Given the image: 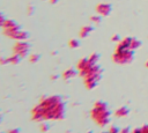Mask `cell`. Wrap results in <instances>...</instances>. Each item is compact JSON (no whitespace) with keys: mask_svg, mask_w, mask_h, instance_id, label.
Here are the masks:
<instances>
[{"mask_svg":"<svg viewBox=\"0 0 148 133\" xmlns=\"http://www.w3.org/2000/svg\"><path fill=\"white\" fill-rule=\"evenodd\" d=\"M66 116V104L61 96H46L31 110V119L38 123L46 120H61Z\"/></svg>","mask_w":148,"mask_h":133,"instance_id":"6da1fadb","label":"cell"},{"mask_svg":"<svg viewBox=\"0 0 148 133\" xmlns=\"http://www.w3.org/2000/svg\"><path fill=\"white\" fill-rule=\"evenodd\" d=\"M90 117L99 127L106 126L111 119V111L108 103L104 101H97L90 111Z\"/></svg>","mask_w":148,"mask_h":133,"instance_id":"7a4b0ae2","label":"cell"},{"mask_svg":"<svg viewBox=\"0 0 148 133\" xmlns=\"http://www.w3.org/2000/svg\"><path fill=\"white\" fill-rule=\"evenodd\" d=\"M80 76L83 80L84 87L87 89H94L97 87L102 79V68L98 64H92L87 71L80 74Z\"/></svg>","mask_w":148,"mask_h":133,"instance_id":"3957f363","label":"cell"},{"mask_svg":"<svg viewBox=\"0 0 148 133\" xmlns=\"http://www.w3.org/2000/svg\"><path fill=\"white\" fill-rule=\"evenodd\" d=\"M134 59V51L130 49H120L116 47L114 53L112 54V60L119 65H126L132 62Z\"/></svg>","mask_w":148,"mask_h":133,"instance_id":"277c9868","label":"cell"},{"mask_svg":"<svg viewBox=\"0 0 148 133\" xmlns=\"http://www.w3.org/2000/svg\"><path fill=\"white\" fill-rule=\"evenodd\" d=\"M30 49H31V45H30L29 42H27V40H17L13 46V53L18 54L20 57L24 58V57H27L29 54Z\"/></svg>","mask_w":148,"mask_h":133,"instance_id":"5b68a950","label":"cell"},{"mask_svg":"<svg viewBox=\"0 0 148 133\" xmlns=\"http://www.w3.org/2000/svg\"><path fill=\"white\" fill-rule=\"evenodd\" d=\"M3 35L14 39V40H27L29 38V34L24 30H22L21 28L20 29H15V30H12V31H3Z\"/></svg>","mask_w":148,"mask_h":133,"instance_id":"8992f818","label":"cell"},{"mask_svg":"<svg viewBox=\"0 0 148 133\" xmlns=\"http://www.w3.org/2000/svg\"><path fill=\"white\" fill-rule=\"evenodd\" d=\"M112 12V6L111 3H106V2H101L96 6V14H98L99 16H108L110 15Z\"/></svg>","mask_w":148,"mask_h":133,"instance_id":"52a82bcc","label":"cell"},{"mask_svg":"<svg viewBox=\"0 0 148 133\" xmlns=\"http://www.w3.org/2000/svg\"><path fill=\"white\" fill-rule=\"evenodd\" d=\"M2 32L3 31H12V30H15V29H20V24L14 21V20H10V19H6L5 23L2 24Z\"/></svg>","mask_w":148,"mask_h":133,"instance_id":"ba28073f","label":"cell"},{"mask_svg":"<svg viewBox=\"0 0 148 133\" xmlns=\"http://www.w3.org/2000/svg\"><path fill=\"white\" fill-rule=\"evenodd\" d=\"M77 74H79V72H77L76 68H67L62 73V79L66 80V81H68V80H72L73 77H75Z\"/></svg>","mask_w":148,"mask_h":133,"instance_id":"9c48e42d","label":"cell"},{"mask_svg":"<svg viewBox=\"0 0 148 133\" xmlns=\"http://www.w3.org/2000/svg\"><path fill=\"white\" fill-rule=\"evenodd\" d=\"M128 113H130V108L126 105H121L114 111V116L118 118H124V117L128 116Z\"/></svg>","mask_w":148,"mask_h":133,"instance_id":"30bf717a","label":"cell"},{"mask_svg":"<svg viewBox=\"0 0 148 133\" xmlns=\"http://www.w3.org/2000/svg\"><path fill=\"white\" fill-rule=\"evenodd\" d=\"M92 31H94V27L92 25H84V27L81 28V30L79 32V36L81 38H87Z\"/></svg>","mask_w":148,"mask_h":133,"instance_id":"8fae6325","label":"cell"},{"mask_svg":"<svg viewBox=\"0 0 148 133\" xmlns=\"http://www.w3.org/2000/svg\"><path fill=\"white\" fill-rule=\"evenodd\" d=\"M22 59H23L22 57H20L18 54H15V53H13L12 56L8 57V61H9V64H13V65H17V64H20Z\"/></svg>","mask_w":148,"mask_h":133,"instance_id":"7c38bea8","label":"cell"},{"mask_svg":"<svg viewBox=\"0 0 148 133\" xmlns=\"http://www.w3.org/2000/svg\"><path fill=\"white\" fill-rule=\"evenodd\" d=\"M140 46H141V40H140V39H138V38H135V37H132L130 49H131V50H133V51H135V50H138Z\"/></svg>","mask_w":148,"mask_h":133,"instance_id":"4fadbf2b","label":"cell"},{"mask_svg":"<svg viewBox=\"0 0 148 133\" xmlns=\"http://www.w3.org/2000/svg\"><path fill=\"white\" fill-rule=\"evenodd\" d=\"M80 40L79 39H76V38H73V39H69V42H68V46L71 47V49H77L79 46H80Z\"/></svg>","mask_w":148,"mask_h":133,"instance_id":"5bb4252c","label":"cell"},{"mask_svg":"<svg viewBox=\"0 0 148 133\" xmlns=\"http://www.w3.org/2000/svg\"><path fill=\"white\" fill-rule=\"evenodd\" d=\"M89 60H90V62H92V64H98V60H99V54L98 53H91L89 57Z\"/></svg>","mask_w":148,"mask_h":133,"instance_id":"9a60e30c","label":"cell"},{"mask_svg":"<svg viewBox=\"0 0 148 133\" xmlns=\"http://www.w3.org/2000/svg\"><path fill=\"white\" fill-rule=\"evenodd\" d=\"M132 133H148V124L147 125H143L139 128H135Z\"/></svg>","mask_w":148,"mask_h":133,"instance_id":"2e32d148","label":"cell"},{"mask_svg":"<svg viewBox=\"0 0 148 133\" xmlns=\"http://www.w3.org/2000/svg\"><path fill=\"white\" fill-rule=\"evenodd\" d=\"M102 133H120V128H119L118 126L112 125V126H110V127H109V130H108V131L102 132Z\"/></svg>","mask_w":148,"mask_h":133,"instance_id":"e0dca14e","label":"cell"},{"mask_svg":"<svg viewBox=\"0 0 148 133\" xmlns=\"http://www.w3.org/2000/svg\"><path fill=\"white\" fill-rule=\"evenodd\" d=\"M39 59H40V56L38 53H32V54L29 56V61L30 62H37V61H39Z\"/></svg>","mask_w":148,"mask_h":133,"instance_id":"ac0fdd59","label":"cell"},{"mask_svg":"<svg viewBox=\"0 0 148 133\" xmlns=\"http://www.w3.org/2000/svg\"><path fill=\"white\" fill-rule=\"evenodd\" d=\"M101 20H102V16H99L98 14L90 17V21H91L92 23H95V24H99V23H101Z\"/></svg>","mask_w":148,"mask_h":133,"instance_id":"d6986e66","label":"cell"},{"mask_svg":"<svg viewBox=\"0 0 148 133\" xmlns=\"http://www.w3.org/2000/svg\"><path fill=\"white\" fill-rule=\"evenodd\" d=\"M39 128H40V131H42V132H47V131L50 130V125H49L47 123H45V121H42V123H40Z\"/></svg>","mask_w":148,"mask_h":133,"instance_id":"ffe728a7","label":"cell"},{"mask_svg":"<svg viewBox=\"0 0 148 133\" xmlns=\"http://www.w3.org/2000/svg\"><path fill=\"white\" fill-rule=\"evenodd\" d=\"M7 64H9L8 57H0V65H7Z\"/></svg>","mask_w":148,"mask_h":133,"instance_id":"44dd1931","label":"cell"},{"mask_svg":"<svg viewBox=\"0 0 148 133\" xmlns=\"http://www.w3.org/2000/svg\"><path fill=\"white\" fill-rule=\"evenodd\" d=\"M5 21H6V17H5V15L0 12V28L2 27V24L5 23Z\"/></svg>","mask_w":148,"mask_h":133,"instance_id":"7402d4cb","label":"cell"},{"mask_svg":"<svg viewBox=\"0 0 148 133\" xmlns=\"http://www.w3.org/2000/svg\"><path fill=\"white\" fill-rule=\"evenodd\" d=\"M21 132V130L20 128H10L7 133H20Z\"/></svg>","mask_w":148,"mask_h":133,"instance_id":"603a6c76","label":"cell"},{"mask_svg":"<svg viewBox=\"0 0 148 133\" xmlns=\"http://www.w3.org/2000/svg\"><path fill=\"white\" fill-rule=\"evenodd\" d=\"M120 39H121V38L119 37V35H113V36H112V40H113V42H117V43H118Z\"/></svg>","mask_w":148,"mask_h":133,"instance_id":"cb8c5ba5","label":"cell"},{"mask_svg":"<svg viewBox=\"0 0 148 133\" xmlns=\"http://www.w3.org/2000/svg\"><path fill=\"white\" fill-rule=\"evenodd\" d=\"M130 132V127H124L120 130V133H128Z\"/></svg>","mask_w":148,"mask_h":133,"instance_id":"d4e9b609","label":"cell"},{"mask_svg":"<svg viewBox=\"0 0 148 133\" xmlns=\"http://www.w3.org/2000/svg\"><path fill=\"white\" fill-rule=\"evenodd\" d=\"M32 13H34V8H32L31 6H29V8H28V14H29V15H31Z\"/></svg>","mask_w":148,"mask_h":133,"instance_id":"484cf974","label":"cell"},{"mask_svg":"<svg viewBox=\"0 0 148 133\" xmlns=\"http://www.w3.org/2000/svg\"><path fill=\"white\" fill-rule=\"evenodd\" d=\"M58 1H59V0H49V2H50L51 5H56V3H58Z\"/></svg>","mask_w":148,"mask_h":133,"instance_id":"4316f807","label":"cell"},{"mask_svg":"<svg viewBox=\"0 0 148 133\" xmlns=\"http://www.w3.org/2000/svg\"><path fill=\"white\" fill-rule=\"evenodd\" d=\"M1 121H2V114L0 113V124H1Z\"/></svg>","mask_w":148,"mask_h":133,"instance_id":"83f0119b","label":"cell"},{"mask_svg":"<svg viewBox=\"0 0 148 133\" xmlns=\"http://www.w3.org/2000/svg\"><path fill=\"white\" fill-rule=\"evenodd\" d=\"M146 67H147V68H148V61H147V62H146Z\"/></svg>","mask_w":148,"mask_h":133,"instance_id":"f1b7e54d","label":"cell"}]
</instances>
